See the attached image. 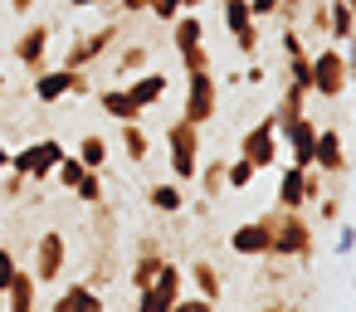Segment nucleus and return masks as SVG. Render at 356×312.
<instances>
[{"label": "nucleus", "instance_id": "1", "mask_svg": "<svg viewBox=\"0 0 356 312\" xmlns=\"http://www.w3.org/2000/svg\"><path fill=\"white\" fill-rule=\"evenodd\" d=\"M268 224V258H312L317 254V229L302 210H268L264 215Z\"/></svg>", "mask_w": 356, "mask_h": 312}, {"label": "nucleus", "instance_id": "2", "mask_svg": "<svg viewBox=\"0 0 356 312\" xmlns=\"http://www.w3.org/2000/svg\"><path fill=\"white\" fill-rule=\"evenodd\" d=\"M351 83V59L337 44H322L317 54H307V88L317 98H341Z\"/></svg>", "mask_w": 356, "mask_h": 312}, {"label": "nucleus", "instance_id": "3", "mask_svg": "<svg viewBox=\"0 0 356 312\" xmlns=\"http://www.w3.org/2000/svg\"><path fill=\"white\" fill-rule=\"evenodd\" d=\"M166 161H171V176L176 181H195V166H200V127L195 122H166Z\"/></svg>", "mask_w": 356, "mask_h": 312}, {"label": "nucleus", "instance_id": "4", "mask_svg": "<svg viewBox=\"0 0 356 312\" xmlns=\"http://www.w3.org/2000/svg\"><path fill=\"white\" fill-rule=\"evenodd\" d=\"M35 98L40 103H59V98H93V79L88 69H40L35 74Z\"/></svg>", "mask_w": 356, "mask_h": 312}, {"label": "nucleus", "instance_id": "5", "mask_svg": "<svg viewBox=\"0 0 356 312\" xmlns=\"http://www.w3.org/2000/svg\"><path fill=\"white\" fill-rule=\"evenodd\" d=\"M215 113H220V83H215V74L210 69L186 74V113L181 117L205 132V122H215Z\"/></svg>", "mask_w": 356, "mask_h": 312}, {"label": "nucleus", "instance_id": "6", "mask_svg": "<svg viewBox=\"0 0 356 312\" xmlns=\"http://www.w3.org/2000/svg\"><path fill=\"white\" fill-rule=\"evenodd\" d=\"M59 156H64V142H59V137H40V142L20 147V151L10 156V171H20L25 181H49L54 166H59Z\"/></svg>", "mask_w": 356, "mask_h": 312}, {"label": "nucleus", "instance_id": "7", "mask_svg": "<svg viewBox=\"0 0 356 312\" xmlns=\"http://www.w3.org/2000/svg\"><path fill=\"white\" fill-rule=\"evenodd\" d=\"M118 40H122V25H98V30L79 35V40L69 44V54H64V69H93Z\"/></svg>", "mask_w": 356, "mask_h": 312}, {"label": "nucleus", "instance_id": "8", "mask_svg": "<svg viewBox=\"0 0 356 312\" xmlns=\"http://www.w3.org/2000/svg\"><path fill=\"white\" fill-rule=\"evenodd\" d=\"M239 156H244L254 171H268V166H278V132H273V113H268L264 122H254V127L239 137Z\"/></svg>", "mask_w": 356, "mask_h": 312}, {"label": "nucleus", "instance_id": "9", "mask_svg": "<svg viewBox=\"0 0 356 312\" xmlns=\"http://www.w3.org/2000/svg\"><path fill=\"white\" fill-rule=\"evenodd\" d=\"M64 263H69V239L59 229H44L35 239V283H59L64 278Z\"/></svg>", "mask_w": 356, "mask_h": 312}, {"label": "nucleus", "instance_id": "10", "mask_svg": "<svg viewBox=\"0 0 356 312\" xmlns=\"http://www.w3.org/2000/svg\"><path fill=\"white\" fill-rule=\"evenodd\" d=\"M181 283H186V273L166 258V263H161V273H156V283L137 293V312H171V302L181 297Z\"/></svg>", "mask_w": 356, "mask_h": 312}, {"label": "nucleus", "instance_id": "11", "mask_svg": "<svg viewBox=\"0 0 356 312\" xmlns=\"http://www.w3.org/2000/svg\"><path fill=\"white\" fill-rule=\"evenodd\" d=\"M273 132L283 137V147H288V161H293V166H312V137H317V122H312L307 113H302V117L278 122Z\"/></svg>", "mask_w": 356, "mask_h": 312}, {"label": "nucleus", "instance_id": "12", "mask_svg": "<svg viewBox=\"0 0 356 312\" xmlns=\"http://www.w3.org/2000/svg\"><path fill=\"white\" fill-rule=\"evenodd\" d=\"M312 166L322 176H341L346 171V137L337 127H322L317 122V137H312Z\"/></svg>", "mask_w": 356, "mask_h": 312}, {"label": "nucleus", "instance_id": "13", "mask_svg": "<svg viewBox=\"0 0 356 312\" xmlns=\"http://www.w3.org/2000/svg\"><path fill=\"white\" fill-rule=\"evenodd\" d=\"M49 35H54V30H49L44 20H40V25H30V30L15 40V64H20V69H30V74H40V69H44V59H49Z\"/></svg>", "mask_w": 356, "mask_h": 312}, {"label": "nucleus", "instance_id": "14", "mask_svg": "<svg viewBox=\"0 0 356 312\" xmlns=\"http://www.w3.org/2000/svg\"><path fill=\"white\" fill-rule=\"evenodd\" d=\"M122 88H127V98L147 113V108H156V103L166 98V88H171V83H166V74H161V69H142V74H132Z\"/></svg>", "mask_w": 356, "mask_h": 312}, {"label": "nucleus", "instance_id": "15", "mask_svg": "<svg viewBox=\"0 0 356 312\" xmlns=\"http://www.w3.org/2000/svg\"><path fill=\"white\" fill-rule=\"evenodd\" d=\"M229 249L239 258H268V224L264 220H244L229 229Z\"/></svg>", "mask_w": 356, "mask_h": 312}, {"label": "nucleus", "instance_id": "16", "mask_svg": "<svg viewBox=\"0 0 356 312\" xmlns=\"http://www.w3.org/2000/svg\"><path fill=\"white\" fill-rule=\"evenodd\" d=\"M35 307H40V283H35V273L15 268L6 283V312H35Z\"/></svg>", "mask_w": 356, "mask_h": 312}, {"label": "nucleus", "instance_id": "17", "mask_svg": "<svg viewBox=\"0 0 356 312\" xmlns=\"http://www.w3.org/2000/svg\"><path fill=\"white\" fill-rule=\"evenodd\" d=\"M302 171L307 166H283V176H278V190H273V205L278 210H307V195H302Z\"/></svg>", "mask_w": 356, "mask_h": 312}, {"label": "nucleus", "instance_id": "18", "mask_svg": "<svg viewBox=\"0 0 356 312\" xmlns=\"http://www.w3.org/2000/svg\"><path fill=\"white\" fill-rule=\"evenodd\" d=\"M351 30H356V0H332V6H327V40L346 44Z\"/></svg>", "mask_w": 356, "mask_h": 312}, {"label": "nucleus", "instance_id": "19", "mask_svg": "<svg viewBox=\"0 0 356 312\" xmlns=\"http://www.w3.org/2000/svg\"><path fill=\"white\" fill-rule=\"evenodd\" d=\"M171 44H176V54H181V49L205 44V20H200L195 10H181V15L171 20Z\"/></svg>", "mask_w": 356, "mask_h": 312}, {"label": "nucleus", "instance_id": "20", "mask_svg": "<svg viewBox=\"0 0 356 312\" xmlns=\"http://www.w3.org/2000/svg\"><path fill=\"white\" fill-rule=\"evenodd\" d=\"M98 98V108L113 117V122H142V108L127 98V88H103V93H93Z\"/></svg>", "mask_w": 356, "mask_h": 312}, {"label": "nucleus", "instance_id": "21", "mask_svg": "<svg viewBox=\"0 0 356 312\" xmlns=\"http://www.w3.org/2000/svg\"><path fill=\"white\" fill-rule=\"evenodd\" d=\"M186 278L195 283V293H200V297H210V302H220V297H225V273H220L210 258H195Z\"/></svg>", "mask_w": 356, "mask_h": 312}, {"label": "nucleus", "instance_id": "22", "mask_svg": "<svg viewBox=\"0 0 356 312\" xmlns=\"http://www.w3.org/2000/svg\"><path fill=\"white\" fill-rule=\"evenodd\" d=\"M147 205H152L156 215H181V210H186V190H181V181H156V186L147 190Z\"/></svg>", "mask_w": 356, "mask_h": 312}, {"label": "nucleus", "instance_id": "23", "mask_svg": "<svg viewBox=\"0 0 356 312\" xmlns=\"http://www.w3.org/2000/svg\"><path fill=\"white\" fill-rule=\"evenodd\" d=\"M307 98H312L307 83H288V79H283V98H278V108H273V127L288 122V117H302V113H307Z\"/></svg>", "mask_w": 356, "mask_h": 312}, {"label": "nucleus", "instance_id": "24", "mask_svg": "<svg viewBox=\"0 0 356 312\" xmlns=\"http://www.w3.org/2000/svg\"><path fill=\"white\" fill-rule=\"evenodd\" d=\"M122 127V151H127V166H142L152 156V137L142 132V122H118Z\"/></svg>", "mask_w": 356, "mask_h": 312}, {"label": "nucleus", "instance_id": "25", "mask_svg": "<svg viewBox=\"0 0 356 312\" xmlns=\"http://www.w3.org/2000/svg\"><path fill=\"white\" fill-rule=\"evenodd\" d=\"M195 181H200V200H220L225 195V161L195 166Z\"/></svg>", "mask_w": 356, "mask_h": 312}, {"label": "nucleus", "instance_id": "26", "mask_svg": "<svg viewBox=\"0 0 356 312\" xmlns=\"http://www.w3.org/2000/svg\"><path fill=\"white\" fill-rule=\"evenodd\" d=\"M147 59H152V54H147V44H122V49L113 54V69L132 79V74H142V69H147Z\"/></svg>", "mask_w": 356, "mask_h": 312}, {"label": "nucleus", "instance_id": "27", "mask_svg": "<svg viewBox=\"0 0 356 312\" xmlns=\"http://www.w3.org/2000/svg\"><path fill=\"white\" fill-rule=\"evenodd\" d=\"M88 171H103V161H108V142L98 137V132H83V142H79V151H74Z\"/></svg>", "mask_w": 356, "mask_h": 312}, {"label": "nucleus", "instance_id": "28", "mask_svg": "<svg viewBox=\"0 0 356 312\" xmlns=\"http://www.w3.org/2000/svg\"><path fill=\"white\" fill-rule=\"evenodd\" d=\"M220 15H225V30H229V35H239L244 25H254L249 0H220Z\"/></svg>", "mask_w": 356, "mask_h": 312}, {"label": "nucleus", "instance_id": "29", "mask_svg": "<svg viewBox=\"0 0 356 312\" xmlns=\"http://www.w3.org/2000/svg\"><path fill=\"white\" fill-rule=\"evenodd\" d=\"M254 176H259V171H254L244 156L225 161V190H249V186H254Z\"/></svg>", "mask_w": 356, "mask_h": 312}, {"label": "nucleus", "instance_id": "30", "mask_svg": "<svg viewBox=\"0 0 356 312\" xmlns=\"http://www.w3.org/2000/svg\"><path fill=\"white\" fill-rule=\"evenodd\" d=\"M83 171H88V166H83L74 151H64V156H59V166H54V181H59L64 190H74V186L83 181Z\"/></svg>", "mask_w": 356, "mask_h": 312}, {"label": "nucleus", "instance_id": "31", "mask_svg": "<svg viewBox=\"0 0 356 312\" xmlns=\"http://www.w3.org/2000/svg\"><path fill=\"white\" fill-rule=\"evenodd\" d=\"M74 200H83L88 210L103 205V176H98V171H83V181L74 186Z\"/></svg>", "mask_w": 356, "mask_h": 312}, {"label": "nucleus", "instance_id": "32", "mask_svg": "<svg viewBox=\"0 0 356 312\" xmlns=\"http://www.w3.org/2000/svg\"><path fill=\"white\" fill-rule=\"evenodd\" d=\"M88 297V283H69L54 302H49V312H79V302Z\"/></svg>", "mask_w": 356, "mask_h": 312}, {"label": "nucleus", "instance_id": "33", "mask_svg": "<svg viewBox=\"0 0 356 312\" xmlns=\"http://www.w3.org/2000/svg\"><path fill=\"white\" fill-rule=\"evenodd\" d=\"M278 49H283V59H298V54H307V44H302V35H298V25H293V20H283Z\"/></svg>", "mask_w": 356, "mask_h": 312}, {"label": "nucleus", "instance_id": "34", "mask_svg": "<svg viewBox=\"0 0 356 312\" xmlns=\"http://www.w3.org/2000/svg\"><path fill=\"white\" fill-rule=\"evenodd\" d=\"M25 186H30V181H25L20 171H10V166L0 171V195H6V200H20V195H25Z\"/></svg>", "mask_w": 356, "mask_h": 312}, {"label": "nucleus", "instance_id": "35", "mask_svg": "<svg viewBox=\"0 0 356 312\" xmlns=\"http://www.w3.org/2000/svg\"><path fill=\"white\" fill-rule=\"evenodd\" d=\"M234 49H239L244 59H254V54H259V20H254V25H244V30L234 35Z\"/></svg>", "mask_w": 356, "mask_h": 312}, {"label": "nucleus", "instance_id": "36", "mask_svg": "<svg viewBox=\"0 0 356 312\" xmlns=\"http://www.w3.org/2000/svg\"><path fill=\"white\" fill-rule=\"evenodd\" d=\"M181 64H186V74H200V69H210V49H205V44L181 49Z\"/></svg>", "mask_w": 356, "mask_h": 312}, {"label": "nucleus", "instance_id": "37", "mask_svg": "<svg viewBox=\"0 0 356 312\" xmlns=\"http://www.w3.org/2000/svg\"><path fill=\"white\" fill-rule=\"evenodd\" d=\"M147 10H152L161 25H171V20L181 15V0H147Z\"/></svg>", "mask_w": 356, "mask_h": 312}, {"label": "nucleus", "instance_id": "38", "mask_svg": "<svg viewBox=\"0 0 356 312\" xmlns=\"http://www.w3.org/2000/svg\"><path fill=\"white\" fill-rule=\"evenodd\" d=\"M312 205H317V220H322V224H337V220H341V200L322 195V200H312Z\"/></svg>", "mask_w": 356, "mask_h": 312}, {"label": "nucleus", "instance_id": "39", "mask_svg": "<svg viewBox=\"0 0 356 312\" xmlns=\"http://www.w3.org/2000/svg\"><path fill=\"white\" fill-rule=\"evenodd\" d=\"M171 312H215V302L195 293V297H176V302H171Z\"/></svg>", "mask_w": 356, "mask_h": 312}, {"label": "nucleus", "instance_id": "40", "mask_svg": "<svg viewBox=\"0 0 356 312\" xmlns=\"http://www.w3.org/2000/svg\"><path fill=\"white\" fill-rule=\"evenodd\" d=\"M15 268H20V263H15V254L0 244V293H6V283H10V273H15Z\"/></svg>", "mask_w": 356, "mask_h": 312}, {"label": "nucleus", "instance_id": "41", "mask_svg": "<svg viewBox=\"0 0 356 312\" xmlns=\"http://www.w3.org/2000/svg\"><path fill=\"white\" fill-rule=\"evenodd\" d=\"M307 6H312V0H307ZM307 25H312V35L327 40V6H312V10H307Z\"/></svg>", "mask_w": 356, "mask_h": 312}, {"label": "nucleus", "instance_id": "42", "mask_svg": "<svg viewBox=\"0 0 356 312\" xmlns=\"http://www.w3.org/2000/svg\"><path fill=\"white\" fill-rule=\"evenodd\" d=\"M288 83H307V54L288 59ZM307 93H312V88H307Z\"/></svg>", "mask_w": 356, "mask_h": 312}, {"label": "nucleus", "instance_id": "43", "mask_svg": "<svg viewBox=\"0 0 356 312\" xmlns=\"http://www.w3.org/2000/svg\"><path fill=\"white\" fill-rule=\"evenodd\" d=\"M249 10H254V20H273L278 15V0H249Z\"/></svg>", "mask_w": 356, "mask_h": 312}, {"label": "nucleus", "instance_id": "44", "mask_svg": "<svg viewBox=\"0 0 356 312\" xmlns=\"http://www.w3.org/2000/svg\"><path fill=\"white\" fill-rule=\"evenodd\" d=\"M234 83H249V88H254V83H264V64H254V59H249V69H244Z\"/></svg>", "mask_w": 356, "mask_h": 312}, {"label": "nucleus", "instance_id": "45", "mask_svg": "<svg viewBox=\"0 0 356 312\" xmlns=\"http://www.w3.org/2000/svg\"><path fill=\"white\" fill-rule=\"evenodd\" d=\"M79 312H103V288H88V297L79 302Z\"/></svg>", "mask_w": 356, "mask_h": 312}, {"label": "nucleus", "instance_id": "46", "mask_svg": "<svg viewBox=\"0 0 356 312\" xmlns=\"http://www.w3.org/2000/svg\"><path fill=\"white\" fill-rule=\"evenodd\" d=\"M307 10V0H278V15L283 20H293V15H302Z\"/></svg>", "mask_w": 356, "mask_h": 312}, {"label": "nucleus", "instance_id": "47", "mask_svg": "<svg viewBox=\"0 0 356 312\" xmlns=\"http://www.w3.org/2000/svg\"><path fill=\"white\" fill-rule=\"evenodd\" d=\"M351 239H356V234H351V229H346V224H341V229H337V244H332V249H337V254H341V258H346V254H351Z\"/></svg>", "mask_w": 356, "mask_h": 312}, {"label": "nucleus", "instance_id": "48", "mask_svg": "<svg viewBox=\"0 0 356 312\" xmlns=\"http://www.w3.org/2000/svg\"><path fill=\"white\" fill-rule=\"evenodd\" d=\"M113 6L127 10V15H142V10H147V0H113Z\"/></svg>", "mask_w": 356, "mask_h": 312}, {"label": "nucleus", "instance_id": "49", "mask_svg": "<svg viewBox=\"0 0 356 312\" xmlns=\"http://www.w3.org/2000/svg\"><path fill=\"white\" fill-rule=\"evenodd\" d=\"M6 6H10V15H30V10H35V0H6Z\"/></svg>", "mask_w": 356, "mask_h": 312}, {"label": "nucleus", "instance_id": "50", "mask_svg": "<svg viewBox=\"0 0 356 312\" xmlns=\"http://www.w3.org/2000/svg\"><path fill=\"white\" fill-rule=\"evenodd\" d=\"M6 122H10V93L0 88V127H6Z\"/></svg>", "mask_w": 356, "mask_h": 312}, {"label": "nucleus", "instance_id": "51", "mask_svg": "<svg viewBox=\"0 0 356 312\" xmlns=\"http://www.w3.org/2000/svg\"><path fill=\"white\" fill-rule=\"evenodd\" d=\"M74 10H93V6H103V0H69Z\"/></svg>", "mask_w": 356, "mask_h": 312}, {"label": "nucleus", "instance_id": "52", "mask_svg": "<svg viewBox=\"0 0 356 312\" xmlns=\"http://www.w3.org/2000/svg\"><path fill=\"white\" fill-rule=\"evenodd\" d=\"M200 6H210V0H181V10H200Z\"/></svg>", "mask_w": 356, "mask_h": 312}, {"label": "nucleus", "instance_id": "53", "mask_svg": "<svg viewBox=\"0 0 356 312\" xmlns=\"http://www.w3.org/2000/svg\"><path fill=\"white\" fill-rule=\"evenodd\" d=\"M264 312H293V307H288V302H268Z\"/></svg>", "mask_w": 356, "mask_h": 312}, {"label": "nucleus", "instance_id": "54", "mask_svg": "<svg viewBox=\"0 0 356 312\" xmlns=\"http://www.w3.org/2000/svg\"><path fill=\"white\" fill-rule=\"evenodd\" d=\"M10 166V151H6V142H0V171H6Z\"/></svg>", "mask_w": 356, "mask_h": 312}, {"label": "nucleus", "instance_id": "55", "mask_svg": "<svg viewBox=\"0 0 356 312\" xmlns=\"http://www.w3.org/2000/svg\"><path fill=\"white\" fill-rule=\"evenodd\" d=\"M0 312H6V293H0Z\"/></svg>", "mask_w": 356, "mask_h": 312}]
</instances>
